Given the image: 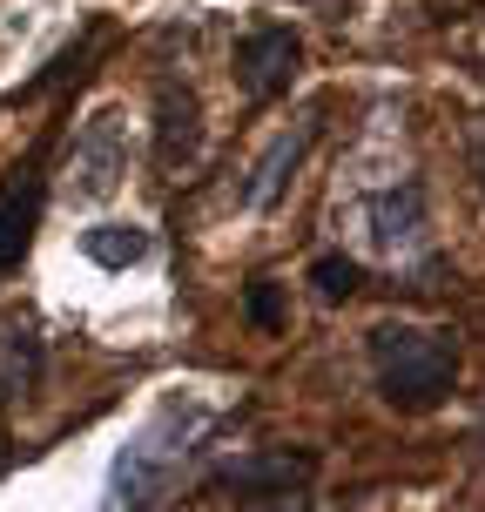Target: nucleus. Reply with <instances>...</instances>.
<instances>
[{
  "label": "nucleus",
  "mask_w": 485,
  "mask_h": 512,
  "mask_svg": "<svg viewBox=\"0 0 485 512\" xmlns=\"http://www.w3.org/2000/svg\"><path fill=\"white\" fill-rule=\"evenodd\" d=\"M371 371H378L384 405L432 411L459 384V337L438 324H378L371 331Z\"/></svg>",
  "instance_id": "1"
},
{
  "label": "nucleus",
  "mask_w": 485,
  "mask_h": 512,
  "mask_svg": "<svg viewBox=\"0 0 485 512\" xmlns=\"http://www.w3.org/2000/svg\"><path fill=\"white\" fill-rule=\"evenodd\" d=\"M189 425H196V405H182V398H169V405L149 418V432L128 445L122 459H115V479H108V512H149L155 492L169 486V465L189 452L182 438H189Z\"/></svg>",
  "instance_id": "2"
},
{
  "label": "nucleus",
  "mask_w": 485,
  "mask_h": 512,
  "mask_svg": "<svg viewBox=\"0 0 485 512\" xmlns=\"http://www.w3.org/2000/svg\"><path fill=\"white\" fill-rule=\"evenodd\" d=\"M304 75V41L290 27H256L236 41V88L243 102H277L290 95V81Z\"/></svg>",
  "instance_id": "3"
},
{
  "label": "nucleus",
  "mask_w": 485,
  "mask_h": 512,
  "mask_svg": "<svg viewBox=\"0 0 485 512\" xmlns=\"http://www.w3.org/2000/svg\"><path fill=\"white\" fill-rule=\"evenodd\" d=\"M317 479V452L310 445H263V452H243L216 472V486L236 492V499H263V492H304Z\"/></svg>",
  "instance_id": "4"
},
{
  "label": "nucleus",
  "mask_w": 485,
  "mask_h": 512,
  "mask_svg": "<svg viewBox=\"0 0 485 512\" xmlns=\"http://www.w3.org/2000/svg\"><path fill=\"white\" fill-rule=\"evenodd\" d=\"M41 203H48V182H41V155H27L21 169H7L0 182V270H14L34 243V223H41Z\"/></svg>",
  "instance_id": "5"
},
{
  "label": "nucleus",
  "mask_w": 485,
  "mask_h": 512,
  "mask_svg": "<svg viewBox=\"0 0 485 512\" xmlns=\"http://www.w3.org/2000/svg\"><path fill=\"white\" fill-rule=\"evenodd\" d=\"M196 155H203V102L189 81H162L155 88V162L189 169Z\"/></svg>",
  "instance_id": "6"
},
{
  "label": "nucleus",
  "mask_w": 485,
  "mask_h": 512,
  "mask_svg": "<svg viewBox=\"0 0 485 512\" xmlns=\"http://www.w3.org/2000/svg\"><path fill=\"white\" fill-rule=\"evenodd\" d=\"M317 128H324V115H310V122H297L290 135H277L270 142V155L250 169V189H243V203H256V209H270L297 182V169H304V155H310V142H317Z\"/></svg>",
  "instance_id": "7"
},
{
  "label": "nucleus",
  "mask_w": 485,
  "mask_h": 512,
  "mask_svg": "<svg viewBox=\"0 0 485 512\" xmlns=\"http://www.w3.org/2000/svg\"><path fill=\"white\" fill-rule=\"evenodd\" d=\"M364 223H371V236H378L384 250H398V243H411V236H418V223H425V196H418V182L378 189V196L364 203Z\"/></svg>",
  "instance_id": "8"
},
{
  "label": "nucleus",
  "mask_w": 485,
  "mask_h": 512,
  "mask_svg": "<svg viewBox=\"0 0 485 512\" xmlns=\"http://www.w3.org/2000/svg\"><path fill=\"white\" fill-rule=\"evenodd\" d=\"M34 384H41V337H34V324H7L0 331V391L21 398Z\"/></svg>",
  "instance_id": "9"
},
{
  "label": "nucleus",
  "mask_w": 485,
  "mask_h": 512,
  "mask_svg": "<svg viewBox=\"0 0 485 512\" xmlns=\"http://www.w3.org/2000/svg\"><path fill=\"white\" fill-rule=\"evenodd\" d=\"M81 250L102 270H135L149 256V230H135V223H95V230L81 236Z\"/></svg>",
  "instance_id": "10"
},
{
  "label": "nucleus",
  "mask_w": 485,
  "mask_h": 512,
  "mask_svg": "<svg viewBox=\"0 0 485 512\" xmlns=\"http://www.w3.org/2000/svg\"><path fill=\"white\" fill-rule=\"evenodd\" d=\"M310 283H317V297H324V304H344V297H358V283H364V270L358 263H351V256H317V263H310Z\"/></svg>",
  "instance_id": "11"
},
{
  "label": "nucleus",
  "mask_w": 485,
  "mask_h": 512,
  "mask_svg": "<svg viewBox=\"0 0 485 512\" xmlns=\"http://www.w3.org/2000/svg\"><path fill=\"white\" fill-rule=\"evenodd\" d=\"M250 324H256V331H283V324H290V310H283V283H270V277L250 283Z\"/></svg>",
  "instance_id": "12"
},
{
  "label": "nucleus",
  "mask_w": 485,
  "mask_h": 512,
  "mask_svg": "<svg viewBox=\"0 0 485 512\" xmlns=\"http://www.w3.org/2000/svg\"><path fill=\"white\" fill-rule=\"evenodd\" d=\"M243 512H317L310 492H263V499H243Z\"/></svg>",
  "instance_id": "13"
},
{
  "label": "nucleus",
  "mask_w": 485,
  "mask_h": 512,
  "mask_svg": "<svg viewBox=\"0 0 485 512\" xmlns=\"http://www.w3.org/2000/svg\"><path fill=\"white\" fill-rule=\"evenodd\" d=\"M472 155H479V176H485V135H479V149H472Z\"/></svg>",
  "instance_id": "14"
}]
</instances>
